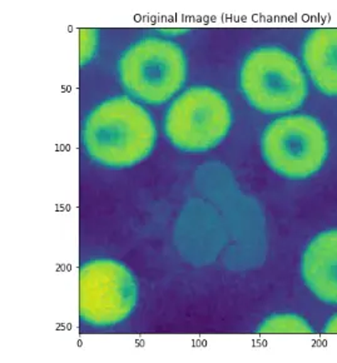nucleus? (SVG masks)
<instances>
[{
	"instance_id": "f257e3e1",
	"label": "nucleus",
	"mask_w": 337,
	"mask_h": 363,
	"mask_svg": "<svg viewBox=\"0 0 337 363\" xmlns=\"http://www.w3.org/2000/svg\"><path fill=\"white\" fill-rule=\"evenodd\" d=\"M83 142L88 155L103 166H133L153 150L155 123L138 103L127 96L112 98L87 118Z\"/></svg>"
},
{
	"instance_id": "f03ea898",
	"label": "nucleus",
	"mask_w": 337,
	"mask_h": 363,
	"mask_svg": "<svg viewBox=\"0 0 337 363\" xmlns=\"http://www.w3.org/2000/svg\"><path fill=\"white\" fill-rule=\"evenodd\" d=\"M126 91L150 104H162L182 88L187 62L182 49L161 38H145L126 50L118 65Z\"/></svg>"
},
{
	"instance_id": "7ed1b4c3",
	"label": "nucleus",
	"mask_w": 337,
	"mask_h": 363,
	"mask_svg": "<svg viewBox=\"0 0 337 363\" xmlns=\"http://www.w3.org/2000/svg\"><path fill=\"white\" fill-rule=\"evenodd\" d=\"M241 88L253 107L277 114L300 107L307 94L305 75L291 54L263 48L247 57L241 69Z\"/></svg>"
},
{
	"instance_id": "20e7f679",
	"label": "nucleus",
	"mask_w": 337,
	"mask_h": 363,
	"mask_svg": "<svg viewBox=\"0 0 337 363\" xmlns=\"http://www.w3.org/2000/svg\"><path fill=\"white\" fill-rule=\"evenodd\" d=\"M232 123L225 96L207 86L191 88L167 111L165 130L173 145L186 152L211 150L225 138Z\"/></svg>"
},
{
	"instance_id": "39448f33",
	"label": "nucleus",
	"mask_w": 337,
	"mask_h": 363,
	"mask_svg": "<svg viewBox=\"0 0 337 363\" xmlns=\"http://www.w3.org/2000/svg\"><path fill=\"white\" fill-rule=\"evenodd\" d=\"M263 152L270 167L280 174L306 178L319 171L326 160V132L307 116L280 118L265 130Z\"/></svg>"
},
{
	"instance_id": "423d86ee",
	"label": "nucleus",
	"mask_w": 337,
	"mask_h": 363,
	"mask_svg": "<svg viewBox=\"0 0 337 363\" xmlns=\"http://www.w3.org/2000/svg\"><path fill=\"white\" fill-rule=\"evenodd\" d=\"M137 284L122 263L112 259L88 262L79 273V313L94 326L121 323L133 312Z\"/></svg>"
},
{
	"instance_id": "0eeeda50",
	"label": "nucleus",
	"mask_w": 337,
	"mask_h": 363,
	"mask_svg": "<svg viewBox=\"0 0 337 363\" xmlns=\"http://www.w3.org/2000/svg\"><path fill=\"white\" fill-rule=\"evenodd\" d=\"M302 277L314 296L337 306V230L317 235L306 248Z\"/></svg>"
},
{
	"instance_id": "6e6552de",
	"label": "nucleus",
	"mask_w": 337,
	"mask_h": 363,
	"mask_svg": "<svg viewBox=\"0 0 337 363\" xmlns=\"http://www.w3.org/2000/svg\"><path fill=\"white\" fill-rule=\"evenodd\" d=\"M304 60L316 86L325 94L337 96V28L311 33L304 47Z\"/></svg>"
},
{
	"instance_id": "1a4fd4ad",
	"label": "nucleus",
	"mask_w": 337,
	"mask_h": 363,
	"mask_svg": "<svg viewBox=\"0 0 337 363\" xmlns=\"http://www.w3.org/2000/svg\"><path fill=\"white\" fill-rule=\"evenodd\" d=\"M258 331L263 333H312V327L307 320H304L300 315H291V313H282L270 317L265 320L263 326L258 328Z\"/></svg>"
},
{
	"instance_id": "9d476101",
	"label": "nucleus",
	"mask_w": 337,
	"mask_h": 363,
	"mask_svg": "<svg viewBox=\"0 0 337 363\" xmlns=\"http://www.w3.org/2000/svg\"><path fill=\"white\" fill-rule=\"evenodd\" d=\"M96 34L91 29L81 30V62L86 63L89 60L96 48Z\"/></svg>"
},
{
	"instance_id": "9b49d317",
	"label": "nucleus",
	"mask_w": 337,
	"mask_h": 363,
	"mask_svg": "<svg viewBox=\"0 0 337 363\" xmlns=\"http://www.w3.org/2000/svg\"><path fill=\"white\" fill-rule=\"evenodd\" d=\"M325 332H327V333H337V315H333L332 318L328 320L326 326H325Z\"/></svg>"
}]
</instances>
